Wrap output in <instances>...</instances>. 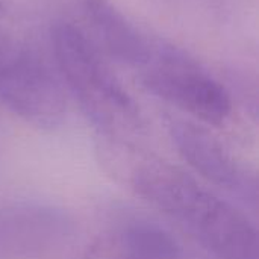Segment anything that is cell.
<instances>
[{"instance_id":"2","label":"cell","mask_w":259,"mask_h":259,"mask_svg":"<svg viewBox=\"0 0 259 259\" xmlns=\"http://www.w3.org/2000/svg\"><path fill=\"white\" fill-rule=\"evenodd\" d=\"M52 46L62 80L97 129L111 137H124L141 127L135 100L79 27L55 24Z\"/></svg>"},{"instance_id":"7","label":"cell","mask_w":259,"mask_h":259,"mask_svg":"<svg viewBox=\"0 0 259 259\" xmlns=\"http://www.w3.org/2000/svg\"><path fill=\"white\" fill-rule=\"evenodd\" d=\"M126 259H178L181 247L162 228L152 223L131 225L123 234Z\"/></svg>"},{"instance_id":"4","label":"cell","mask_w":259,"mask_h":259,"mask_svg":"<svg viewBox=\"0 0 259 259\" xmlns=\"http://www.w3.org/2000/svg\"><path fill=\"white\" fill-rule=\"evenodd\" d=\"M0 100L15 115L39 129H53L65 117L61 82L35 55L11 50L0 55Z\"/></svg>"},{"instance_id":"6","label":"cell","mask_w":259,"mask_h":259,"mask_svg":"<svg viewBox=\"0 0 259 259\" xmlns=\"http://www.w3.org/2000/svg\"><path fill=\"white\" fill-rule=\"evenodd\" d=\"M83 14L97 41L115 61L144 68L158 44L152 42L111 0H82Z\"/></svg>"},{"instance_id":"5","label":"cell","mask_w":259,"mask_h":259,"mask_svg":"<svg viewBox=\"0 0 259 259\" xmlns=\"http://www.w3.org/2000/svg\"><path fill=\"white\" fill-rule=\"evenodd\" d=\"M167 127L181 156L199 175L228 190L243 188L244 173L206 127L181 118H168Z\"/></svg>"},{"instance_id":"3","label":"cell","mask_w":259,"mask_h":259,"mask_svg":"<svg viewBox=\"0 0 259 259\" xmlns=\"http://www.w3.org/2000/svg\"><path fill=\"white\" fill-rule=\"evenodd\" d=\"M140 79L147 91L209 126H222L231 115L228 90L173 46L158 44Z\"/></svg>"},{"instance_id":"1","label":"cell","mask_w":259,"mask_h":259,"mask_svg":"<svg viewBox=\"0 0 259 259\" xmlns=\"http://www.w3.org/2000/svg\"><path fill=\"white\" fill-rule=\"evenodd\" d=\"M132 184L152 206L185 228L219 259H259L258 232L231 203L167 162L140 167Z\"/></svg>"}]
</instances>
